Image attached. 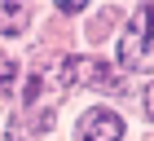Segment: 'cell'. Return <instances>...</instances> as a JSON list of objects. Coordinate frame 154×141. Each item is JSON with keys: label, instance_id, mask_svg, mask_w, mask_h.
<instances>
[{"label": "cell", "instance_id": "obj_1", "mask_svg": "<svg viewBox=\"0 0 154 141\" xmlns=\"http://www.w3.org/2000/svg\"><path fill=\"white\" fill-rule=\"evenodd\" d=\"M119 66L132 70V75H150L154 70V9L150 5H137L123 27V40H119Z\"/></svg>", "mask_w": 154, "mask_h": 141}, {"label": "cell", "instance_id": "obj_2", "mask_svg": "<svg viewBox=\"0 0 154 141\" xmlns=\"http://www.w3.org/2000/svg\"><path fill=\"white\" fill-rule=\"evenodd\" d=\"M71 84H75V58L71 53H48V58H40L35 75L26 80V110L40 106V102L48 110V102H57Z\"/></svg>", "mask_w": 154, "mask_h": 141}, {"label": "cell", "instance_id": "obj_3", "mask_svg": "<svg viewBox=\"0 0 154 141\" xmlns=\"http://www.w3.org/2000/svg\"><path fill=\"white\" fill-rule=\"evenodd\" d=\"M75 84H88V88H101V93H119L123 88L115 66H106L97 58H75Z\"/></svg>", "mask_w": 154, "mask_h": 141}, {"label": "cell", "instance_id": "obj_4", "mask_svg": "<svg viewBox=\"0 0 154 141\" xmlns=\"http://www.w3.org/2000/svg\"><path fill=\"white\" fill-rule=\"evenodd\" d=\"M123 137V119L115 110H88L79 119V141H119Z\"/></svg>", "mask_w": 154, "mask_h": 141}, {"label": "cell", "instance_id": "obj_5", "mask_svg": "<svg viewBox=\"0 0 154 141\" xmlns=\"http://www.w3.org/2000/svg\"><path fill=\"white\" fill-rule=\"evenodd\" d=\"M48 128H53V110L31 106V110H22V115L9 124V141H35V137H44Z\"/></svg>", "mask_w": 154, "mask_h": 141}, {"label": "cell", "instance_id": "obj_6", "mask_svg": "<svg viewBox=\"0 0 154 141\" xmlns=\"http://www.w3.org/2000/svg\"><path fill=\"white\" fill-rule=\"evenodd\" d=\"M31 22V5H18V0H0V35H22Z\"/></svg>", "mask_w": 154, "mask_h": 141}, {"label": "cell", "instance_id": "obj_7", "mask_svg": "<svg viewBox=\"0 0 154 141\" xmlns=\"http://www.w3.org/2000/svg\"><path fill=\"white\" fill-rule=\"evenodd\" d=\"M13 84H18V62H13L9 53H0V102H9Z\"/></svg>", "mask_w": 154, "mask_h": 141}, {"label": "cell", "instance_id": "obj_8", "mask_svg": "<svg viewBox=\"0 0 154 141\" xmlns=\"http://www.w3.org/2000/svg\"><path fill=\"white\" fill-rule=\"evenodd\" d=\"M145 119H150V124H154V84H150V88H145Z\"/></svg>", "mask_w": 154, "mask_h": 141}]
</instances>
